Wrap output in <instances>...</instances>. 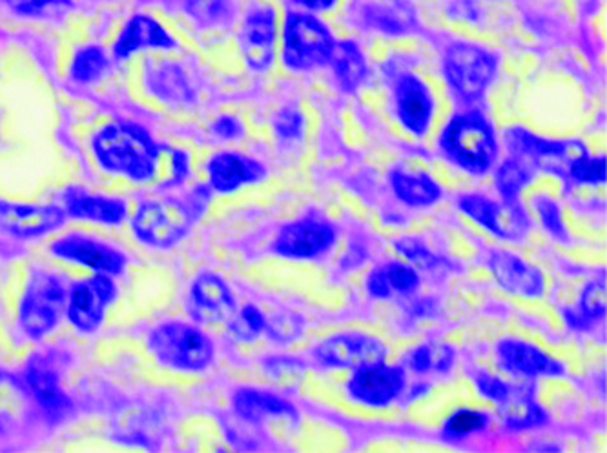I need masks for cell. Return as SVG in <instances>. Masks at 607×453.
I'll list each match as a JSON object with an SVG mask.
<instances>
[{"label": "cell", "mask_w": 607, "mask_h": 453, "mask_svg": "<svg viewBox=\"0 0 607 453\" xmlns=\"http://www.w3.org/2000/svg\"><path fill=\"white\" fill-rule=\"evenodd\" d=\"M474 383H477L478 392L483 397L496 400V403H502L505 399V395L509 394L511 386H507V383L485 372L478 373L477 378H474Z\"/></svg>", "instance_id": "obj_43"}, {"label": "cell", "mask_w": 607, "mask_h": 453, "mask_svg": "<svg viewBox=\"0 0 607 453\" xmlns=\"http://www.w3.org/2000/svg\"><path fill=\"white\" fill-rule=\"evenodd\" d=\"M65 302L66 290L60 277L49 271H35L19 313L22 332L30 339H43L59 323Z\"/></svg>", "instance_id": "obj_4"}, {"label": "cell", "mask_w": 607, "mask_h": 453, "mask_svg": "<svg viewBox=\"0 0 607 453\" xmlns=\"http://www.w3.org/2000/svg\"><path fill=\"white\" fill-rule=\"evenodd\" d=\"M115 293L117 290L114 281L104 274L76 284L68 299V317L71 324L84 334L95 332L103 323L106 306L114 301Z\"/></svg>", "instance_id": "obj_12"}, {"label": "cell", "mask_w": 607, "mask_h": 453, "mask_svg": "<svg viewBox=\"0 0 607 453\" xmlns=\"http://www.w3.org/2000/svg\"><path fill=\"white\" fill-rule=\"evenodd\" d=\"M329 62L334 68L337 82L345 92H356L362 86V82L365 81V77H367V65H365L364 55L359 51L356 43H351V40L334 44Z\"/></svg>", "instance_id": "obj_29"}, {"label": "cell", "mask_w": 607, "mask_h": 453, "mask_svg": "<svg viewBox=\"0 0 607 453\" xmlns=\"http://www.w3.org/2000/svg\"><path fill=\"white\" fill-rule=\"evenodd\" d=\"M203 205H181L175 200H150L139 208L134 219V232L139 241L158 248H167L183 239Z\"/></svg>", "instance_id": "obj_5"}, {"label": "cell", "mask_w": 607, "mask_h": 453, "mask_svg": "<svg viewBox=\"0 0 607 453\" xmlns=\"http://www.w3.org/2000/svg\"><path fill=\"white\" fill-rule=\"evenodd\" d=\"M228 326L238 339L252 340L265 329L266 317L261 313L260 307L249 304L241 312L233 313L232 318L228 321Z\"/></svg>", "instance_id": "obj_34"}, {"label": "cell", "mask_w": 607, "mask_h": 453, "mask_svg": "<svg viewBox=\"0 0 607 453\" xmlns=\"http://www.w3.org/2000/svg\"><path fill=\"white\" fill-rule=\"evenodd\" d=\"M417 284H420V277L416 271L400 263L378 266L370 271L367 279L370 295L376 299H389L392 293L411 295L416 292Z\"/></svg>", "instance_id": "obj_27"}, {"label": "cell", "mask_w": 607, "mask_h": 453, "mask_svg": "<svg viewBox=\"0 0 607 453\" xmlns=\"http://www.w3.org/2000/svg\"><path fill=\"white\" fill-rule=\"evenodd\" d=\"M505 141L516 159L527 161L535 167L548 166L549 170H554L564 177L575 162L587 156L586 147L582 142L546 141V139L532 136L529 131L520 130V128L507 131Z\"/></svg>", "instance_id": "obj_8"}, {"label": "cell", "mask_w": 607, "mask_h": 453, "mask_svg": "<svg viewBox=\"0 0 607 453\" xmlns=\"http://www.w3.org/2000/svg\"><path fill=\"white\" fill-rule=\"evenodd\" d=\"M51 252L60 259L88 266L104 276H117L125 270V255L121 254L119 249L84 235H66L55 241Z\"/></svg>", "instance_id": "obj_15"}, {"label": "cell", "mask_w": 607, "mask_h": 453, "mask_svg": "<svg viewBox=\"0 0 607 453\" xmlns=\"http://www.w3.org/2000/svg\"><path fill=\"white\" fill-rule=\"evenodd\" d=\"M277 137L283 142H294L296 139H301L304 133V119L296 109H283L282 114L277 115L276 120Z\"/></svg>", "instance_id": "obj_42"}, {"label": "cell", "mask_w": 607, "mask_h": 453, "mask_svg": "<svg viewBox=\"0 0 607 453\" xmlns=\"http://www.w3.org/2000/svg\"><path fill=\"white\" fill-rule=\"evenodd\" d=\"M397 248L405 255L406 259H411L414 265L422 266L423 270H434L439 265L438 257H434L420 239H400L397 243Z\"/></svg>", "instance_id": "obj_41"}, {"label": "cell", "mask_w": 607, "mask_h": 453, "mask_svg": "<svg viewBox=\"0 0 607 453\" xmlns=\"http://www.w3.org/2000/svg\"><path fill=\"white\" fill-rule=\"evenodd\" d=\"M101 166L121 173L136 183H147L158 170L159 150L136 126H106L93 142Z\"/></svg>", "instance_id": "obj_1"}, {"label": "cell", "mask_w": 607, "mask_h": 453, "mask_svg": "<svg viewBox=\"0 0 607 453\" xmlns=\"http://www.w3.org/2000/svg\"><path fill=\"white\" fill-rule=\"evenodd\" d=\"M387 348L373 335L347 332L323 340L314 350L321 364L329 368H362L383 362Z\"/></svg>", "instance_id": "obj_10"}, {"label": "cell", "mask_w": 607, "mask_h": 453, "mask_svg": "<svg viewBox=\"0 0 607 453\" xmlns=\"http://www.w3.org/2000/svg\"><path fill=\"white\" fill-rule=\"evenodd\" d=\"M214 131L222 139H238L241 136V125L233 117H221L214 126Z\"/></svg>", "instance_id": "obj_45"}, {"label": "cell", "mask_w": 607, "mask_h": 453, "mask_svg": "<svg viewBox=\"0 0 607 453\" xmlns=\"http://www.w3.org/2000/svg\"><path fill=\"white\" fill-rule=\"evenodd\" d=\"M276 15L272 8H260L247 16L241 30V49L252 70H266L274 60Z\"/></svg>", "instance_id": "obj_18"}, {"label": "cell", "mask_w": 607, "mask_h": 453, "mask_svg": "<svg viewBox=\"0 0 607 453\" xmlns=\"http://www.w3.org/2000/svg\"><path fill=\"white\" fill-rule=\"evenodd\" d=\"M206 172L210 175L211 188L219 194H232L244 184L260 183L266 175L265 167L260 162L232 151H222L211 156Z\"/></svg>", "instance_id": "obj_20"}, {"label": "cell", "mask_w": 607, "mask_h": 453, "mask_svg": "<svg viewBox=\"0 0 607 453\" xmlns=\"http://www.w3.org/2000/svg\"><path fill=\"white\" fill-rule=\"evenodd\" d=\"M445 77L456 95L472 103L482 97L496 73V59L474 44H455L445 55Z\"/></svg>", "instance_id": "obj_6"}, {"label": "cell", "mask_w": 607, "mask_h": 453, "mask_svg": "<svg viewBox=\"0 0 607 453\" xmlns=\"http://www.w3.org/2000/svg\"><path fill=\"white\" fill-rule=\"evenodd\" d=\"M489 268L500 287L522 298H540L546 290V279L537 266L516 257L505 249H493L488 259Z\"/></svg>", "instance_id": "obj_16"}, {"label": "cell", "mask_w": 607, "mask_h": 453, "mask_svg": "<svg viewBox=\"0 0 607 453\" xmlns=\"http://www.w3.org/2000/svg\"><path fill=\"white\" fill-rule=\"evenodd\" d=\"M606 313V284L592 282L582 295L581 306L565 310V318L573 329H587Z\"/></svg>", "instance_id": "obj_30"}, {"label": "cell", "mask_w": 607, "mask_h": 453, "mask_svg": "<svg viewBox=\"0 0 607 453\" xmlns=\"http://www.w3.org/2000/svg\"><path fill=\"white\" fill-rule=\"evenodd\" d=\"M191 13L203 24H219L230 16V0H191Z\"/></svg>", "instance_id": "obj_40"}, {"label": "cell", "mask_w": 607, "mask_h": 453, "mask_svg": "<svg viewBox=\"0 0 607 453\" xmlns=\"http://www.w3.org/2000/svg\"><path fill=\"white\" fill-rule=\"evenodd\" d=\"M500 405L505 425L516 432L542 427L543 422L548 421V416L535 400V392L529 384L509 388V394L505 395Z\"/></svg>", "instance_id": "obj_24"}, {"label": "cell", "mask_w": 607, "mask_h": 453, "mask_svg": "<svg viewBox=\"0 0 607 453\" xmlns=\"http://www.w3.org/2000/svg\"><path fill=\"white\" fill-rule=\"evenodd\" d=\"M298 2L299 4H304L305 8H309V10L323 11L332 8L336 0H298Z\"/></svg>", "instance_id": "obj_46"}, {"label": "cell", "mask_w": 607, "mask_h": 453, "mask_svg": "<svg viewBox=\"0 0 607 453\" xmlns=\"http://www.w3.org/2000/svg\"><path fill=\"white\" fill-rule=\"evenodd\" d=\"M26 381L38 405L54 419L65 417L70 410V400L59 386V372L46 357H33L26 370Z\"/></svg>", "instance_id": "obj_22"}, {"label": "cell", "mask_w": 607, "mask_h": 453, "mask_svg": "<svg viewBox=\"0 0 607 453\" xmlns=\"http://www.w3.org/2000/svg\"><path fill=\"white\" fill-rule=\"evenodd\" d=\"M106 57L99 48L82 49L73 60V79L79 82H92L103 76L106 70Z\"/></svg>", "instance_id": "obj_35"}, {"label": "cell", "mask_w": 607, "mask_h": 453, "mask_svg": "<svg viewBox=\"0 0 607 453\" xmlns=\"http://www.w3.org/2000/svg\"><path fill=\"white\" fill-rule=\"evenodd\" d=\"M65 213L57 208L10 205L0 202V228L16 237H37L59 228Z\"/></svg>", "instance_id": "obj_21"}, {"label": "cell", "mask_w": 607, "mask_h": 453, "mask_svg": "<svg viewBox=\"0 0 607 453\" xmlns=\"http://www.w3.org/2000/svg\"><path fill=\"white\" fill-rule=\"evenodd\" d=\"M66 211L71 217L101 224H121L126 219V206L121 199L103 195L73 194L66 197Z\"/></svg>", "instance_id": "obj_26"}, {"label": "cell", "mask_w": 607, "mask_h": 453, "mask_svg": "<svg viewBox=\"0 0 607 453\" xmlns=\"http://www.w3.org/2000/svg\"><path fill=\"white\" fill-rule=\"evenodd\" d=\"M398 117L412 136L423 137L428 131L433 120V95L422 79L405 73L398 79L397 84Z\"/></svg>", "instance_id": "obj_17"}, {"label": "cell", "mask_w": 607, "mask_h": 453, "mask_svg": "<svg viewBox=\"0 0 607 453\" xmlns=\"http://www.w3.org/2000/svg\"><path fill=\"white\" fill-rule=\"evenodd\" d=\"M348 395L365 406H387L397 400L405 388L402 368L386 367L381 362L358 368L348 381Z\"/></svg>", "instance_id": "obj_13"}, {"label": "cell", "mask_w": 607, "mask_h": 453, "mask_svg": "<svg viewBox=\"0 0 607 453\" xmlns=\"http://www.w3.org/2000/svg\"><path fill=\"white\" fill-rule=\"evenodd\" d=\"M535 172H537V167L527 161L516 159V156L505 161L496 173V188H499L502 199L505 202H516L522 188L531 183Z\"/></svg>", "instance_id": "obj_31"}, {"label": "cell", "mask_w": 607, "mask_h": 453, "mask_svg": "<svg viewBox=\"0 0 607 453\" xmlns=\"http://www.w3.org/2000/svg\"><path fill=\"white\" fill-rule=\"evenodd\" d=\"M191 313L199 323H228L236 313V302L219 277L205 274L192 287Z\"/></svg>", "instance_id": "obj_19"}, {"label": "cell", "mask_w": 607, "mask_h": 453, "mask_svg": "<svg viewBox=\"0 0 607 453\" xmlns=\"http://www.w3.org/2000/svg\"><path fill=\"white\" fill-rule=\"evenodd\" d=\"M142 48H174V40L158 22L150 16L137 15L121 33L115 44V57L126 59L128 55Z\"/></svg>", "instance_id": "obj_25"}, {"label": "cell", "mask_w": 607, "mask_h": 453, "mask_svg": "<svg viewBox=\"0 0 607 453\" xmlns=\"http://www.w3.org/2000/svg\"><path fill=\"white\" fill-rule=\"evenodd\" d=\"M370 21L381 32L398 33L411 30L414 24V13L405 4L378 5L369 15Z\"/></svg>", "instance_id": "obj_33"}, {"label": "cell", "mask_w": 607, "mask_h": 453, "mask_svg": "<svg viewBox=\"0 0 607 453\" xmlns=\"http://www.w3.org/2000/svg\"><path fill=\"white\" fill-rule=\"evenodd\" d=\"M148 348L164 367L202 372L210 367L214 345L203 332L183 323H164L148 335Z\"/></svg>", "instance_id": "obj_3"}, {"label": "cell", "mask_w": 607, "mask_h": 453, "mask_svg": "<svg viewBox=\"0 0 607 453\" xmlns=\"http://www.w3.org/2000/svg\"><path fill=\"white\" fill-rule=\"evenodd\" d=\"M152 86L163 97L177 98V101L185 97L188 92L185 81L181 79L180 71L172 66H161L158 71H153Z\"/></svg>", "instance_id": "obj_38"}, {"label": "cell", "mask_w": 607, "mask_h": 453, "mask_svg": "<svg viewBox=\"0 0 607 453\" xmlns=\"http://www.w3.org/2000/svg\"><path fill=\"white\" fill-rule=\"evenodd\" d=\"M439 147L455 166L472 175L488 173L499 155L493 128L480 114L456 115L442 133Z\"/></svg>", "instance_id": "obj_2"}, {"label": "cell", "mask_w": 607, "mask_h": 453, "mask_svg": "<svg viewBox=\"0 0 607 453\" xmlns=\"http://www.w3.org/2000/svg\"><path fill=\"white\" fill-rule=\"evenodd\" d=\"M5 2H8L13 10L19 11V13L30 15V13H37V11L44 10L46 5L59 2V0H5Z\"/></svg>", "instance_id": "obj_44"}, {"label": "cell", "mask_w": 607, "mask_h": 453, "mask_svg": "<svg viewBox=\"0 0 607 453\" xmlns=\"http://www.w3.org/2000/svg\"><path fill=\"white\" fill-rule=\"evenodd\" d=\"M535 210L538 211V216L542 219L543 226L548 230L554 239L565 241L568 239V232H565L564 222H562V216H560V206L554 202L548 195H538L532 200Z\"/></svg>", "instance_id": "obj_37"}, {"label": "cell", "mask_w": 607, "mask_h": 453, "mask_svg": "<svg viewBox=\"0 0 607 453\" xmlns=\"http://www.w3.org/2000/svg\"><path fill=\"white\" fill-rule=\"evenodd\" d=\"M336 243V230L329 222L307 217L283 228L277 235V254L288 259H314L327 254Z\"/></svg>", "instance_id": "obj_11"}, {"label": "cell", "mask_w": 607, "mask_h": 453, "mask_svg": "<svg viewBox=\"0 0 607 453\" xmlns=\"http://www.w3.org/2000/svg\"><path fill=\"white\" fill-rule=\"evenodd\" d=\"M334 40L318 19L293 13L285 26L283 59L290 70L307 71L331 59Z\"/></svg>", "instance_id": "obj_7"}, {"label": "cell", "mask_w": 607, "mask_h": 453, "mask_svg": "<svg viewBox=\"0 0 607 453\" xmlns=\"http://www.w3.org/2000/svg\"><path fill=\"white\" fill-rule=\"evenodd\" d=\"M265 329L276 342L287 345V342H293L301 335L304 321H301L298 313H279L271 321H266Z\"/></svg>", "instance_id": "obj_36"}, {"label": "cell", "mask_w": 607, "mask_h": 453, "mask_svg": "<svg viewBox=\"0 0 607 453\" xmlns=\"http://www.w3.org/2000/svg\"><path fill=\"white\" fill-rule=\"evenodd\" d=\"M494 351L499 367L515 378H557L564 373L559 361L526 340H499Z\"/></svg>", "instance_id": "obj_14"}, {"label": "cell", "mask_w": 607, "mask_h": 453, "mask_svg": "<svg viewBox=\"0 0 607 453\" xmlns=\"http://www.w3.org/2000/svg\"><path fill=\"white\" fill-rule=\"evenodd\" d=\"M565 177H570L576 184H600L606 183V159H589L584 156L570 167Z\"/></svg>", "instance_id": "obj_39"}, {"label": "cell", "mask_w": 607, "mask_h": 453, "mask_svg": "<svg viewBox=\"0 0 607 453\" xmlns=\"http://www.w3.org/2000/svg\"><path fill=\"white\" fill-rule=\"evenodd\" d=\"M233 410L250 425H260L266 419H276V417H288V419L298 417V410L290 403L261 390L243 388L236 392Z\"/></svg>", "instance_id": "obj_23"}, {"label": "cell", "mask_w": 607, "mask_h": 453, "mask_svg": "<svg viewBox=\"0 0 607 453\" xmlns=\"http://www.w3.org/2000/svg\"><path fill=\"white\" fill-rule=\"evenodd\" d=\"M392 189L398 195V199L403 200L405 205L425 208L433 206L442 199V188L427 173H409L403 170H397L391 175Z\"/></svg>", "instance_id": "obj_28"}, {"label": "cell", "mask_w": 607, "mask_h": 453, "mask_svg": "<svg viewBox=\"0 0 607 453\" xmlns=\"http://www.w3.org/2000/svg\"><path fill=\"white\" fill-rule=\"evenodd\" d=\"M489 427V416L483 411L460 410L450 416L449 421L445 422L444 435L450 441L466 439L472 433L482 432Z\"/></svg>", "instance_id": "obj_32"}, {"label": "cell", "mask_w": 607, "mask_h": 453, "mask_svg": "<svg viewBox=\"0 0 607 453\" xmlns=\"http://www.w3.org/2000/svg\"><path fill=\"white\" fill-rule=\"evenodd\" d=\"M458 206L466 216L480 226L505 241H522L531 230V221L526 211L516 202H494L480 194L461 195Z\"/></svg>", "instance_id": "obj_9"}]
</instances>
